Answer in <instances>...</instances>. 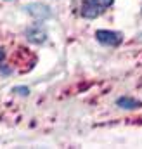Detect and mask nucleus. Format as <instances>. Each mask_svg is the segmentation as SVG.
Here are the masks:
<instances>
[{
	"label": "nucleus",
	"mask_w": 142,
	"mask_h": 149,
	"mask_svg": "<svg viewBox=\"0 0 142 149\" xmlns=\"http://www.w3.org/2000/svg\"><path fill=\"white\" fill-rule=\"evenodd\" d=\"M14 92H17V94H21V95H28V94H30V90H28V87H16V88H14Z\"/></svg>",
	"instance_id": "obj_7"
},
{
	"label": "nucleus",
	"mask_w": 142,
	"mask_h": 149,
	"mask_svg": "<svg viewBox=\"0 0 142 149\" xmlns=\"http://www.w3.org/2000/svg\"><path fill=\"white\" fill-rule=\"evenodd\" d=\"M94 3H97L101 9H104V7H109V5H113V2L114 0H92Z\"/></svg>",
	"instance_id": "obj_6"
},
{
	"label": "nucleus",
	"mask_w": 142,
	"mask_h": 149,
	"mask_svg": "<svg viewBox=\"0 0 142 149\" xmlns=\"http://www.w3.org/2000/svg\"><path fill=\"white\" fill-rule=\"evenodd\" d=\"M24 10H26V12H28L31 17L38 19V21L49 19V17L52 16V10H50V7H49V5H45V3H40V2L28 3V5L24 7Z\"/></svg>",
	"instance_id": "obj_3"
},
{
	"label": "nucleus",
	"mask_w": 142,
	"mask_h": 149,
	"mask_svg": "<svg viewBox=\"0 0 142 149\" xmlns=\"http://www.w3.org/2000/svg\"><path fill=\"white\" fill-rule=\"evenodd\" d=\"M101 12H102V9L97 3H94L92 0H85L81 3V9H80V14L87 19H95V17L101 16Z\"/></svg>",
	"instance_id": "obj_4"
},
{
	"label": "nucleus",
	"mask_w": 142,
	"mask_h": 149,
	"mask_svg": "<svg viewBox=\"0 0 142 149\" xmlns=\"http://www.w3.org/2000/svg\"><path fill=\"white\" fill-rule=\"evenodd\" d=\"M24 35H26V40H28L30 43H35V45H42V43H45L47 38H49L45 26L40 24V23H35V24L28 26L26 31H24Z\"/></svg>",
	"instance_id": "obj_2"
},
{
	"label": "nucleus",
	"mask_w": 142,
	"mask_h": 149,
	"mask_svg": "<svg viewBox=\"0 0 142 149\" xmlns=\"http://www.w3.org/2000/svg\"><path fill=\"white\" fill-rule=\"evenodd\" d=\"M2 59H3V50L0 49V61H2Z\"/></svg>",
	"instance_id": "obj_8"
},
{
	"label": "nucleus",
	"mask_w": 142,
	"mask_h": 149,
	"mask_svg": "<svg viewBox=\"0 0 142 149\" xmlns=\"http://www.w3.org/2000/svg\"><path fill=\"white\" fill-rule=\"evenodd\" d=\"M95 38L99 43L107 45V47H118L123 42V33L121 31H114V30H97Z\"/></svg>",
	"instance_id": "obj_1"
},
{
	"label": "nucleus",
	"mask_w": 142,
	"mask_h": 149,
	"mask_svg": "<svg viewBox=\"0 0 142 149\" xmlns=\"http://www.w3.org/2000/svg\"><path fill=\"white\" fill-rule=\"evenodd\" d=\"M116 106L121 108V109H128V111H132V109H139V108L142 106V102L139 101V99H134V97L123 95V97L116 99Z\"/></svg>",
	"instance_id": "obj_5"
}]
</instances>
